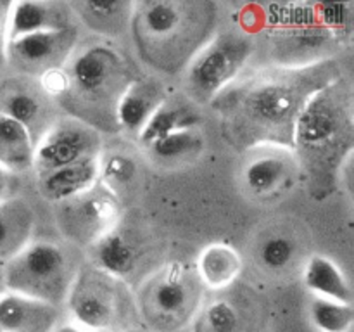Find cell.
<instances>
[{"instance_id": "obj_13", "label": "cell", "mask_w": 354, "mask_h": 332, "mask_svg": "<svg viewBox=\"0 0 354 332\" xmlns=\"http://www.w3.org/2000/svg\"><path fill=\"white\" fill-rule=\"evenodd\" d=\"M99 173L100 166L97 159H86V161L40 175L38 189L45 199L62 203V201H69L92 190L99 178Z\"/></svg>"}, {"instance_id": "obj_25", "label": "cell", "mask_w": 354, "mask_h": 332, "mask_svg": "<svg viewBox=\"0 0 354 332\" xmlns=\"http://www.w3.org/2000/svg\"><path fill=\"white\" fill-rule=\"evenodd\" d=\"M41 113L44 111H41L40 99L35 97L31 92H28V90L16 89L0 97V114L23 124L24 128H28L30 133L31 124L35 121H40Z\"/></svg>"}, {"instance_id": "obj_34", "label": "cell", "mask_w": 354, "mask_h": 332, "mask_svg": "<svg viewBox=\"0 0 354 332\" xmlns=\"http://www.w3.org/2000/svg\"><path fill=\"white\" fill-rule=\"evenodd\" d=\"M54 332H95V331H88V329H83L80 325H62V327H55Z\"/></svg>"}, {"instance_id": "obj_1", "label": "cell", "mask_w": 354, "mask_h": 332, "mask_svg": "<svg viewBox=\"0 0 354 332\" xmlns=\"http://www.w3.org/2000/svg\"><path fill=\"white\" fill-rule=\"evenodd\" d=\"M214 21L209 2H142L135 3L131 26L142 57L165 71L194 59L206 45Z\"/></svg>"}, {"instance_id": "obj_8", "label": "cell", "mask_w": 354, "mask_h": 332, "mask_svg": "<svg viewBox=\"0 0 354 332\" xmlns=\"http://www.w3.org/2000/svg\"><path fill=\"white\" fill-rule=\"evenodd\" d=\"M76 40L75 28L26 35L6 44V59L17 71L44 75L64 64Z\"/></svg>"}, {"instance_id": "obj_9", "label": "cell", "mask_w": 354, "mask_h": 332, "mask_svg": "<svg viewBox=\"0 0 354 332\" xmlns=\"http://www.w3.org/2000/svg\"><path fill=\"white\" fill-rule=\"evenodd\" d=\"M66 299L80 327L95 332H111L116 327L118 301L109 286L99 280H80Z\"/></svg>"}, {"instance_id": "obj_18", "label": "cell", "mask_w": 354, "mask_h": 332, "mask_svg": "<svg viewBox=\"0 0 354 332\" xmlns=\"http://www.w3.org/2000/svg\"><path fill=\"white\" fill-rule=\"evenodd\" d=\"M35 138L17 121L0 114V166L7 172H26L33 166Z\"/></svg>"}, {"instance_id": "obj_30", "label": "cell", "mask_w": 354, "mask_h": 332, "mask_svg": "<svg viewBox=\"0 0 354 332\" xmlns=\"http://www.w3.org/2000/svg\"><path fill=\"white\" fill-rule=\"evenodd\" d=\"M104 178L111 187L113 185H128L135 178L137 165L131 158L124 154H113L106 159L102 166Z\"/></svg>"}, {"instance_id": "obj_16", "label": "cell", "mask_w": 354, "mask_h": 332, "mask_svg": "<svg viewBox=\"0 0 354 332\" xmlns=\"http://www.w3.org/2000/svg\"><path fill=\"white\" fill-rule=\"evenodd\" d=\"M199 114L189 104L182 102L178 99H168L156 109V113L149 118L147 123L144 124L138 133H140V142L149 147L154 142L168 137V135L176 133L183 130H194L199 123Z\"/></svg>"}, {"instance_id": "obj_29", "label": "cell", "mask_w": 354, "mask_h": 332, "mask_svg": "<svg viewBox=\"0 0 354 332\" xmlns=\"http://www.w3.org/2000/svg\"><path fill=\"white\" fill-rule=\"evenodd\" d=\"M207 332H237L239 313L227 301H213L204 311Z\"/></svg>"}, {"instance_id": "obj_32", "label": "cell", "mask_w": 354, "mask_h": 332, "mask_svg": "<svg viewBox=\"0 0 354 332\" xmlns=\"http://www.w3.org/2000/svg\"><path fill=\"white\" fill-rule=\"evenodd\" d=\"M10 2H0V62L6 59L7 44V17H9Z\"/></svg>"}, {"instance_id": "obj_15", "label": "cell", "mask_w": 354, "mask_h": 332, "mask_svg": "<svg viewBox=\"0 0 354 332\" xmlns=\"http://www.w3.org/2000/svg\"><path fill=\"white\" fill-rule=\"evenodd\" d=\"M304 284L322 299L353 304V289L348 277L327 256L315 255L304 266Z\"/></svg>"}, {"instance_id": "obj_3", "label": "cell", "mask_w": 354, "mask_h": 332, "mask_svg": "<svg viewBox=\"0 0 354 332\" xmlns=\"http://www.w3.org/2000/svg\"><path fill=\"white\" fill-rule=\"evenodd\" d=\"M7 290L54 306L68 297L71 270L64 252L48 242L28 244L3 265Z\"/></svg>"}, {"instance_id": "obj_35", "label": "cell", "mask_w": 354, "mask_h": 332, "mask_svg": "<svg viewBox=\"0 0 354 332\" xmlns=\"http://www.w3.org/2000/svg\"><path fill=\"white\" fill-rule=\"evenodd\" d=\"M7 293V280L6 272H3V265H0V296Z\"/></svg>"}, {"instance_id": "obj_22", "label": "cell", "mask_w": 354, "mask_h": 332, "mask_svg": "<svg viewBox=\"0 0 354 332\" xmlns=\"http://www.w3.org/2000/svg\"><path fill=\"white\" fill-rule=\"evenodd\" d=\"M97 263L106 273L123 277L130 273L135 263V251L121 235L106 234L100 237L95 249Z\"/></svg>"}, {"instance_id": "obj_7", "label": "cell", "mask_w": 354, "mask_h": 332, "mask_svg": "<svg viewBox=\"0 0 354 332\" xmlns=\"http://www.w3.org/2000/svg\"><path fill=\"white\" fill-rule=\"evenodd\" d=\"M99 137L92 124L80 121H62L48 128L35 144L33 166L40 175L86 159H97Z\"/></svg>"}, {"instance_id": "obj_31", "label": "cell", "mask_w": 354, "mask_h": 332, "mask_svg": "<svg viewBox=\"0 0 354 332\" xmlns=\"http://www.w3.org/2000/svg\"><path fill=\"white\" fill-rule=\"evenodd\" d=\"M41 86H44L45 92L52 97H61L64 93H68L69 90V82L66 71L59 69H50V71H45L40 76Z\"/></svg>"}, {"instance_id": "obj_19", "label": "cell", "mask_w": 354, "mask_h": 332, "mask_svg": "<svg viewBox=\"0 0 354 332\" xmlns=\"http://www.w3.org/2000/svg\"><path fill=\"white\" fill-rule=\"evenodd\" d=\"M292 176V165L282 156H258L245 166L244 182L256 196L277 194Z\"/></svg>"}, {"instance_id": "obj_23", "label": "cell", "mask_w": 354, "mask_h": 332, "mask_svg": "<svg viewBox=\"0 0 354 332\" xmlns=\"http://www.w3.org/2000/svg\"><path fill=\"white\" fill-rule=\"evenodd\" d=\"M310 318L318 332H351L354 322L353 304L315 297Z\"/></svg>"}, {"instance_id": "obj_17", "label": "cell", "mask_w": 354, "mask_h": 332, "mask_svg": "<svg viewBox=\"0 0 354 332\" xmlns=\"http://www.w3.org/2000/svg\"><path fill=\"white\" fill-rule=\"evenodd\" d=\"M68 225L73 234L83 232L86 237L107 230V225L116 216V206L109 196H92L85 192L69 199Z\"/></svg>"}, {"instance_id": "obj_33", "label": "cell", "mask_w": 354, "mask_h": 332, "mask_svg": "<svg viewBox=\"0 0 354 332\" xmlns=\"http://www.w3.org/2000/svg\"><path fill=\"white\" fill-rule=\"evenodd\" d=\"M10 189H12V173L0 166V203L9 199Z\"/></svg>"}, {"instance_id": "obj_20", "label": "cell", "mask_w": 354, "mask_h": 332, "mask_svg": "<svg viewBox=\"0 0 354 332\" xmlns=\"http://www.w3.org/2000/svg\"><path fill=\"white\" fill-rule=\"evenodd\" d=\"M201 279L211 289H223L239 277L242 268L241 256L227 244H213L201 252L197 259Z\"/></svg>"}, {"instance_id": "obj_11", "label": "cell", "mask_w": 354, "mask_h": 332, "mask_svg": "<svg viewBox=\"0 0 354 332\" xmlns=\"http://www.w3.org/2000/svg\"><path fill=\"white\" fill-rule=\"evenodd\" d=\"M69 6L59 2H10L7 17V42L44 31L73 28Z\"/></svg>"}, {"instance_id": "obj_24", "label": "cell", "mask_w": 354, "mask_h": 332, "mask_svg": "<svg viewBox=\"0 0 354 332\" xmlns=\"http://www.w3.org/2000/svg\"><path fill=\"white\" fill-rule=\"evenodd\" d=\"M152 156L159 161H182L194 158L203 149V140L194 130L176 131L149 145Z\"/></svg>"}, {"instance_id": "obj_10", "label": "cell", "mask_w": 354, "mask_h": 332, "mask_svg": "<svg viewBox=\"0 0 354 332\" xmlns=\"http://www.w3.org/2000/svg\"><path fill=\"white\" fill-rule=\"evenodd\" d=\"M57 320L54 304L10 290L0 296V332H54Z\"/></svg>"}, {"instance_id": "obj_12", "label": "cell", "mask_w": 354, "mask_h": 332, "mask_svg": "<svg viewBox=\"0 0 354 332\" xmlns=\"http://www.w3.org/2000/svg\"><path fill=\"white\" fill-rule=\"evenodd\" d=\"M165 100V86L158 80L144 78L131 82L116 106L118 124L127 130L140 131Z\"/></svg>"}, {"instance_id": "obj_5", "label": "cell", "mask_w": 354, "mask_h": 332, "mask_svg": "<svg viewBox=\"0 0 354 332\" xmlns=\"http://www.w3.org/2000/svg\"><path fill=\"white\" fill-rule=\"evenodd\" d=\"M251 50V42L237 33H221L207 42L190 62L187 76L190 95L199 102L218 95L244 68Z\"/></svg>"}, {"instance_id": "obj_6", "label": "cell", "mask_w": 354, "mask_h": 332, "mask_svg": "<svg viewBox=\"0 0 354 332\" xmlns=\"http://www.w3.org/2000/svg\"><path fill=\"white\" fill-rule=\"evenodd\" d=\"M66 75L69 82L68 92L78 93L83 99H93L95 102L100 97L120 102L123 92L131 83L127 80L128 71L120 55L100 45L86 48L73 59Z\"/></svg>"}, {"instance_id": "obj_2", "label": "cell", "mask_w": 354, "mask_h": 332, "mask_svg": "<svg viewBox=\"0 0 354 332\" xmlns=\"http://www.w3.org/2000/svg\"><path fill=\"white\" fill-rule=\"evenodd\" d=\"M294 142L306 166L344 163L353 149L351 104L337 85L322 86L306 100L294 127Z\"/></svg>"}, {"instance_id": "obj_27", "label": "cell", "mask_w": 354, "mask_h": 332, "mask_svg": "<svg viewBox=\"0 0 354 332\" xmlns=\"http://www.w3.org/2000/svg\"><path fill=\"white\" fill-rule=\"evenodd\" d=\"M296 252V246L290 239L287 237H270L259 248V261L263 266L270 270H280L286 268L294 258Z\"/></svg>"}, {"instance_id": "obj_26", "label": "cell", "mask_w": 354, "mask_h": 332, "mask_svg": "<svg viewBox=\"0 0 354 332\" xmlns=\"http://www.w3.org/2000/svg\"><path fill=\"white\" fill-rule=\"evenodd\" d=\"M190 290L183 280L168 277L162 282L158 284L154 290V306L158 313L162 317L180 318L189 310Z\"/></svg>"}, {"instance_id": "obj_14", "label": "cell", "mask_w": 354, "mask_h": 332, "mask_svg": "<svg viewBox=\"0 0 354 332\" xmlns=\"http://www.w3.org/2000/svg\"><path fill=\"white\" fill-rule=\"evenodd\" d=\"M33 225V211L26 201L9 197L0 203V265L26 248Z\"/></svg>"}, {"instance_id": "obj_21", "label": "cell", "mask_w": 354, "mask_h": 332, "mask_svg": "<svg viewBox=\"0 0 354 332\" xmlns=\"http://www.w3.org/2000/svg\"><path fill=\"white\" fill-rule=\"evenodd\" d=\"M131 2H78L69 7L90 26V30L104 35H118L123 31L124 24L131 21L133 14Z\"/></svg>"}, {"instance_id": "obj_4", "label": "cell", "mask_w": 354, "mask_h": 332, "mask_svg": "<svg viewBox=\"0 0 354 332\" xmlns=\"http://www.w3.org/2000/svg\"><path fill=\"white\" fill-rule=\"evenodd\" d=\"M313 92L292 78H272L254 83L242 99L241 109L245 123L252 124L258 135L272 140L275 133L289 128L294 135L297 116Z\"/></svg>"}, {"instance_id": "obj_28", "label": "cell", "mask_w": 354, "mask_h": 332, "mask_svg": "<svg viewBox=\"0 0 354 332\" xmlns=\"http://www.w3.org/2000/svg\"><path fill=\"white\" fill-rule=\"evenodd\" d=\"M315 9L332 37L344 38L351 31V3H317Z\"/></svg>"}]
</instances>
